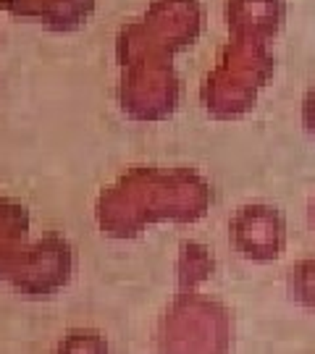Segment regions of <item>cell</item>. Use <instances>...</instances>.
<instances>
[{"label": "cell", "instance_id": "cell-8", "mask_svg": "<svg viewBox=\"0 0 315 354\" xmlns=\"http://www.w3.org/2000/svg\"><path fill=\"white\" fill-rule=\"evenodd\" d=\"M310 221H313V228H315V200H313V205H310Z\"/></svg>", "mask_w": 315, "mask_h": 354}, {"label": "cell", "instance_id": "cell-2", "mask_svg": "<svg viewBox=\"0 0 315 354\" xmlns=\"http://www.w3.org/2000/svg\"><path fill=\"white\" fill-rule=\"evenodd\" d=\"M71 270H74V254L69 241L61 236H45L29 244V250L8 281L24 297H53L71 281Z\"/></svg>", "mask_w": 315, "mask_h": 354}, {"label": "cell", "instance_id": "cell-5", "mask_svg": "<svg viewBox=\"0 0 315 354\" xmlns=\"http://www.w3.org/2000/svg\"><path fill=\"white\" fill-rule=\"evenodd\" d=\"M289 297L297 304H303L307 310H315V257L303 260L289 270L287 279Z\"/></svg>", "mask_w": 315, "mask_h": 354}, {"label": "cell", "instance_id": "cell-1", "mask_svg": "<svg viewBox=\"0 0 315 354\" xmlns=\"http://www.w3.org/2000/svg\"><path fill=\"white\" fill-rule=\"evenodd\" d=\"M231 326L228 313L200 297H181L161 320V354H228Z\"/></svg>", "mask_w": 315, "mask_h": 354}, {"label": "cell", "instance_id": "cell-3", "mask_svg": "<svg viewBox=\"0 0 315 354\" xmlns=\"http://www.w3.org/2000/svg\"><path fill=\"white\" fill-rule=\"evenodd\" d=\"M228 236L242 257L252 263H271L287 247V223L276 207L263 203L244 205L228 223Z\"/></svg>", "mask_w": 315, "mask_h": 354}, {"label": "cell", "instance_id": "cell-7", "mask_svg": "<svg viewBox=\"0 0 315 354\" xmlns=\"http://www.w3.org/2000/svg\"><path fill=\"white\" fill-rule=\"evenodd\" d=\"M303 124L310 134H315V87L307 89L303 100Z\"/></svg>", "mask_w": 315, "mask_h": 354}, {"label": "cell", "instance_id": "cell-4", "mask_svg": "<svg viewBox=\"0 0 315 354\" xmlns=\"http://www.w3.org/2000/svg\"><path fill=\"white\" fill-rule=\"evenodd\" d=\"M26 231H29V218L24 207L0 197V279H11L29 250Z\"/></svg>", "mask_w": 315, "mask_h": 354}, {"label": "cell", "instance_id": "cell-6", "mask_svg": "<svg viewBox=\"0 0 315 354\" xmlns=\"http://www.w3.org/2000/svg\"><path fill=\"white\" fill-rule=\"evenodd\" d=\"M55 354H108V342L100 330L74 328L58 342Z\"/></svg>", "mask_w": 315, "mask_h": 354}]
</instances>
